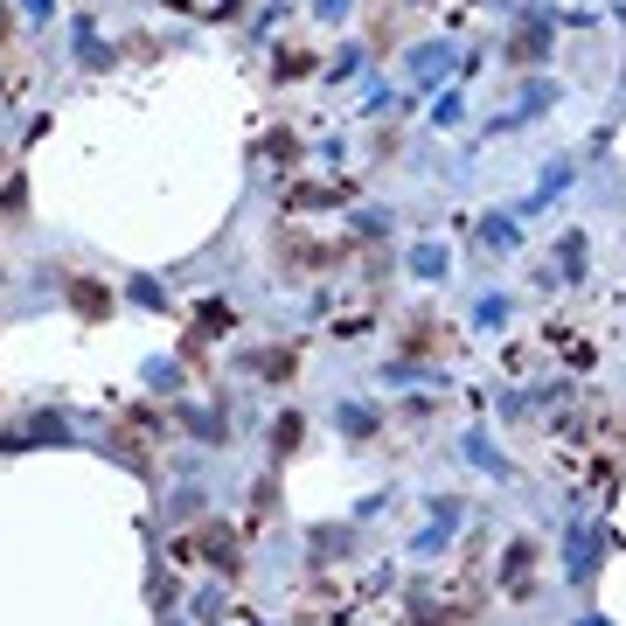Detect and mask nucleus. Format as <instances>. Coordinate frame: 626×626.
<instances>
[{
  "label": "nucleus",
  "instance_id": "1",
  "mask_svg": "<svg viewBox=\"0 0 626 626\" xmlns=\"http://www.w3.org/2000/svg\"><path fill=\"white\" fill-rule=\"evenodd\" d=\"M508 585H522V592L536 585V543H515L508 550Z\"/></svg>",
  "mask_w": 626,
  "mask_h": 626
},
{
  "label": "nucleus",
  "instance_id": "2",
  "mask_svg": "<svg viewBox=\"0 0 626 626\" xmlns=\"http://www.w3.org/2000/svg\"><path fill=\"white\" fill-rule=\"evenodd\" d=\"M70 293H77V307H84V313H105V293H98L91 279H70Z\"/></svg>",
  "mask_w": 626,
  "mask_h": 626
},
{
  "label": "nucleus",
  "instance_id": "3",
  "mask_svg": "<svg viewBox=\"0 0 626 626\" xmlns=\"http://www.w3.org/2000/svg\"><path fill=\"white\" fill-rule=\"evenodd\" d=\"M300 439H307V425H300V418H279V446H286V453H293V446H300Z\"/></svg>",
  "mask_w": 626,
  "mask_h": 626
}]
</instances>
